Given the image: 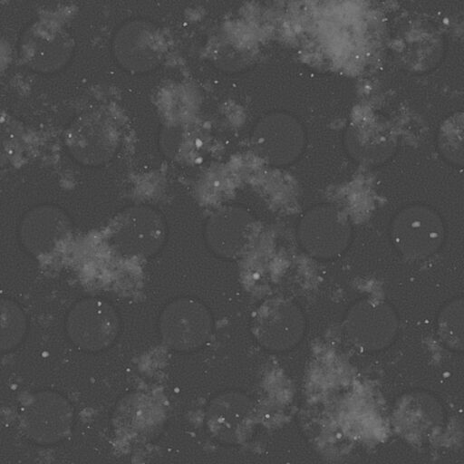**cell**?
Instances as JSON below:
<instances>
[{
	"mask_svg": "<svg viewBox=\"0 0 464 464\" xmlns=\"http://www.w3.org/2000/svg\"><path fill=\"white\" fill-rule=\"evenodd\" d=\"M349 236V225L336 215L304 219L299 226L301 244L317 257L329 258L342 252Z\"/></svg>",
	"mask_w": 464,
	"mask_h": 464,
	"instance_id": "7c38bea8",
	"label": "cell"
},
{
	"mask_svg": "<svg viewBox=\"0 0 464 464\" xmlns=\"http://www.w3.org/2000/svg\"><path fill=\"white\" fill-rule=\"evenodd\" d=\"M353 340L366 348L386 344L395 332L394 315L384 304L363 302L354 307L347 320Z\"/></svg>",
	"mask_w": 464,
	"mask_h": 464,
	"instance_id": "30bf717a",
	"label": "cell"
},
{
	"mask_svg": "<svg viewBox=\"0 0 464 464\" xmlns=\"http://www.w3.org/2000/svg\"><path fill=\"white\" fill-rule=\"evenodd\" d=\"M160 331L163 342L177 351H191L208 342L212 319L206 307L193 299L182 298L162 312Z\"/></svg>",
	"mask_w": 464,
	"mask_h": 464,
	"instance_id": "3957f363",
	"label": "cell"
},
{
	"mask_svg": "<svg viewBox=\"0 0 464 464\" xmlns=\"http://www.w3.org/2000/svg\"><path fill=\"white\" fill-rule=\"evenodd\" d=\"M392 237L398 249L410 258H425L440 246L443 227L430 213L408 212L392 225Z\"/></svg>",
	"mask_w": 464,
	"mask_h": 464,
	"instance_id": "ba28073f",
	"label": "cell"
},
{
	"mask_svg": "<svg viewBox=\"0 0 464 464\" xmlns=\"http://www.w3.org/2000/svg\"><path fill=\"white\" fill-rule=\"evenodd\" d=\"M114 55L126 70L143 72L158 66L164 58L166 44L160 29L144 21H131L116 33Z\"/></svg>",
	"mask_w": 464,
	"mask_h": 464,
	"instance_id": "277c9868",
	"label": "cell"
},
{
	"mask_svg": "<svg viewBox=\"0 0 464 464\" xmlns=\"http://www.w3.org/2000/svg\"><path fill=\"white\" fill-rule=\"evenodd\" d=\"M73 419L70 402L55 392H39L24 405L21 422L25 434L40 444L55 443L69 432Z\"/></svg>",
	"mask_w": 464,
	"mask_h": 464,
	"instance_id": "5b68a950",
	"label": "cell"
},
{
	"mask_svg": "<svg viewBox=\"0 0 464 464\" xmlns=\"http://www.w3.org/2000/svg\"><path fill=\"white\" fill-rule=\"evenodd\" d=\"M165 227L159 214L146 207L121 213L111 232L116 249L126 256L144 257L154 253L164 238Z\"/></svg>",
	"mask_w": 464,
	"mask_h": 464,
	"instance_id": "8992f818",
	"label": "cell"
},
{
	"mask_svg": "<svg viewBox=\"0 0 464 464\" xmlns=\"http://www.w3.org/2000/svg\"><path fill=\"white\" fill-rule=\"evenodd\" d=\"M25 147V130L21 121L0 111V168L17 161Z\"/></svg>",
	"mask_w": 464,
	"mask_h": 464,
	"instance_id": "4fadbf2b",
	"label": "cell"
},
{
	"mask_svg": "<svg viewBox=\"0 0 464 464\" xmlns=\"http://www.w3.org/2000/svg\"><path fill=\"white\" fill-rule=\"evenodd\" d=\"M251 221L239 208L227 207L209 218L207 239L212 249L225 256H235L244 248Z\"/></svg>",
	"mask_w": 464,
	"mask_h": 464,
	"instance_id": "8fae6325",
	"label": "cell"
},
{
	"mask_svg": "<svg viewBox=\"0 0 464 464\" xmlns=\"http://www.w3.org/2000/svg\"><path fill=\"white\" fill-rule=\"evenodd\" d=\"M121 140L120 125L111 112L96 107L78 115L67 127L63 142L78 163L98 167L117 153Z\"/></svg>",
	"mask_w": 464,
	"mask_h": 464,
	"instance_id": "6da1fadb",
	"label": "cell"
},
{
	"mask_svg": "<svg viewBox=\"0 0 464 464\" xmlns=\"http://www.w3.org/2000/svg\"><path fill=\"white\" fill-rule=\"evenodd\" d=\"M70 34L59 24L37 20L23 33L20 54L24 63L40 73H53L64 67L73 53Z\"/></svg>",
	"mask_w": 464,
	"mask_h": 464,
	"instance_id": "7a4b0ae2",
	"label": "cell"
},
{
	"mask_svg": "<svg viewBox=\"0 0 464 464\" xmlns=\"http://www.w3.org/2000/svg\"><path fill=\"white\" fill-rule=\"evenodd\" d=\"M253 330L262 345L284 350L301 338L304 322L296 307L287 301H269L257 311Z\"/></svg>",
	"mask_w": 464,
	"mask_h": 464,
	"instance_id": "52a82bcc",
	"label": "cell"
},
{
	"mask_svg": "<svg viewBox=\"0 0 464 464\" xmlns=\"http://www.w3.org/2000/svg\"><path fill=\"white\" fill-rule=\"evenodd\" d=\"M75 339L85 348L99 350L115 339L119 320L114 310L100 300H88L75 312Z\"/></svg>",
	"mask_w": 464,
	"mask_h": 464,
	"instance_id": "9c48e42d",
	"label": "cell"
}]
</instances>
